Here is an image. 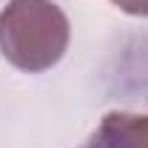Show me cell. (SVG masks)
Masks as SVG:
<instances>
[{"label": "cell", "instance_id": "obj_2", "mask_svg": "<svg viewBox=\"0 0 148 148\" xmlns=\"http://www.w3.org/2000/svg\"><path fill=\"white\" fill-rule=\"evenodd\" d=\"M100 148H148V114L111 111L94 134Z\"/></svg>", "mask_w": 148, "mask_h": 148}, {"label": "cell", "instance_id": "obj_3", "mask_svg": "<svg viewBox=\"0 0 148 148\" xmlns=\"http://www.w3.org/2000/svg\"><path fill=\"white\" fill-rule=\"evenodd\" d=\"M120 12L134 14V17H148V0H111Z\"/></svg>", "mask_w": 148, "mask_h": 148}, {"label": "cell", "instance_id": "obj_1", "mask_svg": "<svg viewBox=\"0 0 148 148\" xmlns=\"http://www.w3.org/2000/svg\"><path fill=\"white\" fill-rule=\"evenodd\" d=\"M71 40V23L51 0H9L0 12V54L20 71H49Z\"/></svg>", "mask_w": 148, "mask_h": 148}]
</instances>
